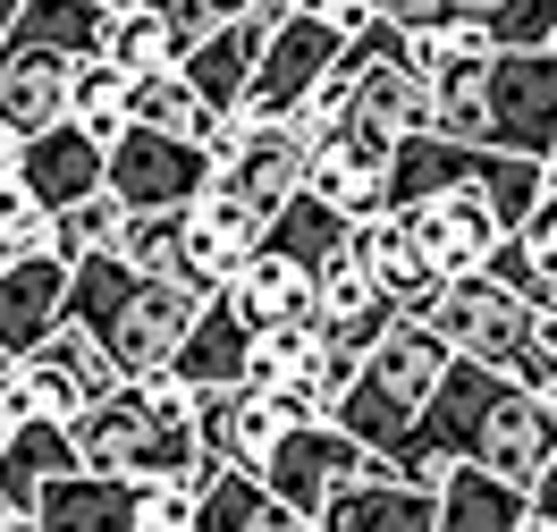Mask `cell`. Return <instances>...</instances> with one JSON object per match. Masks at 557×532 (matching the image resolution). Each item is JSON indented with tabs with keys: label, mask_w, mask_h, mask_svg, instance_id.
<instances>
[{
	"label": "cell",
	"mask_w": 557,
	"mask_h": 532,
	"mask_svg": "<svg viewBox=\"0 0 557 532\" xmlns=\"http://www.w3.org/2000/svg\"><path fill=\"white\" fill-rule=\"evenodd\" d=\"M406 228H414V246L431 253V271L440 280H490V262L507 253V220H498V203H490L482 186H448V195H431V203H414V212H397Z\"/></svg>",
	"instance_id": "obj_10"
},
{
	"label": "cell",
	"mask_w": 557,
	"mask_h": 532,
	"mask_svg": "<svg viewBox=\"0 0 557 532\" xmlns=\"http://www.w3.org/2000/svg\"><path fill=\"white\" fill-rule=\"evenodd\" d=\"M211 186H220V161H211L203 144L152 136V127H127V136L110 144V195L136 220H186Z\"/></svg>",
	"instance_id": "obj_6"
},
{
	"label": "cell",
	"mask_w": 557,
	"mask_h": 532,
	"mask_svg": "<svg viewBox=\"0 0 557 532\" xmlns=\"http://www.w3.org/2000/svg\"><path fill=\"white\" fill-rule=\"evenodd\" d=\"M69 119L110 152V144L136 127V85L110 69V60H85V69H76V110H69Z\"/></svg>",
	"instance_id": "obj_30"
},
{
	"label": "cell",
	"mask_w": 557,
	"mask_h": 532,
	"mask_svg": "<svg viewBox=\"0 0 557 532\" xmlns=\"http://www.w3.org/2000/svg\"><path fill=\"white\" fill-rule=\"evenodd\" d=\"M271 246L287 253V262H305L313 280H330V271H347V262H355L363 228H355L347 212H330L313 186H305V195H296V203H287V212L271 220Z\"/></svg>",
	"instance_id": "obj_24"
},
{
	"label": "cell",
	"mask_w": 557,
	"mask_h": 532,
	"mask_svg": "<svg viewBox=\"0 0 557 532\" xmlns=\"http://www.w3.org/2000/svg\"><path fill=\"white\" fill-rule=\"evenodd\" d=\"M136 127L177 136V144H203L211 136V110H203V94L170 69V76H152V85H136Z\"/></svg>",
	"instance_id": "obj_31"
},
{
	"label": "cell",
	"mask_w": 557,
	"mask_h": 532,
	"mask_svg": "<svg viewBox=\"0 0 557 532\" xmlns=\"http://www.w3.org/2000/svg\"><path fill=\"white\" fill-rule=\"evenodd\" d=\"M355 262H363L372 296H381L388 313H406V321H431V313H440V296H448V280L431 271V253L414 246L406 220H372L363 246H355Z\"/></svg>",
	"instance_id": "obj_16"
},
{
	"label": "cell",
	"mask_w": 557,
	"mask_h": 532,
	"mask_svg": "<svg viewBox=\"0 0 557 532\" xmlns=\"http://www.w3.org/2000/svg\"><path fill=\"white\" fill-rule=\"evenodd\" d=\"M532 532H557V524H532Z\"/></svg>",
	"instance_id": "obj_39"
},
{
	"label": "cell",
	"mask_w": 557,
	"mask_h": 532,
	"mask_svg": "<svg viewBox=\"0 0 557 532\" xmlns=\"http://www.w3.org/2000/svg\"><path fill=\"white\" fill-rule=\"evenodd\" d=\"M262 253H271V212L245 203L237 186H211L186 212V287L195 296H228Z\"/></svg>",
	"instance_id": "obj_8"
},
{
	"label": "cell",
	"mask_w": 557,
	"mask_h": 532,
	"mask_svg": "<svg viewBox=\"0 0 557 532\" xmlns=\"http://www.w3.org/2000/svg\"><path fill=\"white\" fill-rule=\"evenodd\" d=\"M448 372H456V347L431 330V321H406V330H397V338L363 363L355 397L338 406V431H347V440H363L381 465H397V448H406V440H414V423L431 415V397L448 389Z\"/></svg>",
	"instance_id": "obj_4"
},
{
	"label": "cell",
	"mask_w": 557,
	"mask_h": 532,
	"mask_svg": "<svg viewBox=\"0 0 557 532\" xmlns=\"http://www.w3.org/2000/svg\"><path fill=\"white\" fill-rule=\"evenodd\" d=\"M465 26L490 51H557V0H465Z\"/></svg>",
	"instance_id": "obj_28"
},
{
	"label": "cell",
	"mask_w": 557,
	"mask_h": 532,
	"mask_svg": "<svg viewBox=\"0 0 557 532\" xmlns=\"http://www.w3.org/2000/svg\"><path fill=\"white\" fill-rule=\"evenodd\" d=\"M144 491L136 482H110V473H69L51 482L35 507V532H136Z\"/></svg>",
	"instance_id": "obj_22"
},
{
	"label": "cell",
	"mask_w": 557,
	"mask_h": 532,
	"mask_svg": "<svg viewBox=\"0 0 557 532\" xmlns=\"http://www.w3.org/2000/svg\"><path fill=\"white\" fill-rule=\"evenodd\" d=\"M203 532H313V516H296V507H278L253 473H203Z\"/></svg>",
	"instance_id": "obj_26"
},
{
	"label": "cell",
	"mask_w": 557,
	"mask_h": 532,
	"mask_svg": "<svg viewBox=\"0 0 557 532\" xmlns=\"http://www.w3.org/2000/svg\"><path fill=\"white\" fill-rule=\"evenodd\" d=\"M253 347H262V338L245 330V313L228 305V296H211L203 321H195V338L177 347L170 372H177L195 397H228V389H245V381H253Z\"/></svg>",
	"instance_id": "obj_18"
},
{
	"label": "cell",
	"mask_w": 557,
	"mask_h": 532,
	"mask_svg": "<svg viewBox=\"0 0 557 532\" xmlns=\"http://www.w3.org/2000/svg\"><path fill=\"white\" fill-rule=\"evenodd\" d=\"M136 532H203V498L195 491H144Z\"/></svg>",
	"instance_id": "obj_33"
},
{
	"label": "cell",
	"mask_w": 557,
	"mask_h": 532,
	"mask_svg": "<svg viewBox=\"0 0 557 532\" xmlns=\"http://www.w3.org/2000/svg\"><path fill=\"white\" fill-rule=\"evenodd\" d=\"M76 457H85V473L136 482V491H203V473H211L203 397L186 389L177 372L136 381L127 397H110L102 415L76 423Z\"/></svg>",
	"instance_id": "obj_1"
},
{
	"label": "cell",
	"mask_w": 557,
	"mask_h": 532,
	"mask_svg": "<svg viewBox=\"0 0 557 532\" xmlns=\"http://www.w3.org/2000/svg\"><path fill=\"white\" fill-rule=\"evenodd\" d=\"M9 161H17V136H9V127H0V170H9Z\"/></svg>",
	"instance_id": "obj_37"
},
{
	"label": "cell",
	"mask_w": 557,
	"mask_h": 532,
	"mask_svg": "<svg viewBox=\"0 0 557 532\" xmlns=\"http://www.w3.org/2000/svg\"><path fill=\"white\" fill-rule=\"evenodd\" d=\"M35 423H51V415H42V397H35V381H26V372H9V381H0V431L17 440V431H35Z\"/></svg>",
	"instance_id": "obj_34"
},
{
	"label": "cell",
	"mask_w": 557,
	"mask_h": 532,
	"mask_svg": "<svg viewBox=\"0 0 557 532\" xmlns=\"http://www.w3.org/2000/svg\"><path fill=\"white\" fill-rule=\"evenodd\" d=\"M17 177L35 186V203H42L51 220H69L76 203L110 195V152L69 119V127H51L42 144H17Z\"/></svg>",
	"instance_id": "obj_14"
},
{
	"label": "cell",
	"mask_w": 557,
	"mask_h": 532,
	"mask_svg": "<svg viewBox=\"0 0 557 532\" xmlns=\"http://www.w3.org/2000/svg\"><path fill=\"white\" fill-rule=\"evenodd\" d=\"M102 60L127 76V85H152V76L177 69V35H170V17H161V0H119Z\"/></svg>",
	"instance_id": "obj_27"
},
{
	"label": "cell",
	"mask_w": 557,
	"mask_h": 532,
	"mask_svg": "<svg viewBox=\"0 0 557 532\" xmlns=\"http://www.w3.org/2000/svg\"><path fill=\"white\" fill-rule=\"evenodd\" d=\"M17 372H26V381H35V397H42V415H51V423H85V415H102L110 397H127L136 389V381H127V372H119V363H110L102 347H94V338H85V330H60V338H51V347L35 355V363H17Z\"/></svg>",
	"instance_id": "obj_13"
},
{
	"label": "cell",
	"mask_w": 557,
	"mask_h": 532,
	"mask_svg": "<svg viewBox=\"0 0 557 532\" xmlns=\"http://www.w3.org/2000/svg\"><path fill=\"white\" fill-rule=\"evenodd\" d=\"M372 17L381 9H287V26L271 35V60L253 76V102L245 119H262V127H296V119H313L321 85L338 76L355 35H372Z\"/></svg>",
	"instance_id": "obj_5"
},
{
	"label": "cell",
	"mask_w": 557,
	"mask_h": 532,
	"mask_svg": "<svg viewBox=\"0 0 557 532\" xmlns=\"http://www.w3.org/2000/svg\"><path fill=\"white\" fill-rule=\"evenodd\" d=\"M330 423L313 397H278V389H228V397H203V448L220 473H253L262 482V465L271 448H287L296 431Z\"/></svg>",
	"instance_id": "obj_7"
},
{
	"label": "cell",
	"mask_w": 557,
	"mask_h": 532,
	"mask_svg": "<svg viewBox=\"0 0 557 532\" xmlns=\"http://www.w3.org/2000/svg\"><path fill=\"white\" fill-rule=\"evenodd\" d=\"M203 305L211 296H195V287H177V280H144V271L119 262V253H85L76 280H69V321L127 372V381H161L177 363V347L195 338Z\"/></svg>",
	"instance_id": "obj_2"
},
{
	"label": "cell",
	"mask_w": 557,
	"mask_h": 532,
	"mask_svg": "<svg viewBox=\"0 0 557 532\" xmlns=\"http://www.w3.org/2000/svg\"><path fill=\"white\" fill-rule=\"evenodd\" d=\"M532 516H541V524H557V482H541V491H532Z\"/></svg>",
	"instance_id": "obj_35"
},
{
	"label": "cell",
	"mask_w": 557,
	"mask_h": 532,
	"mask_svg": "<svg viewBox=\"0 0 557 532\" xmlns=\"http://www.w3.org/2000/svg\"><path fill=\"white\" fill-rule=\"evenodd\" d=\"M549 186H557V161H549Z\"/></svg>",
	"instance_id": "obj_40"
},
{
	"label": "cell",
	"mask_w": 557,
	"mask_h": 532,
	"mask_svg": "<svg viewBox=\"0 0 557 532\" xmlns=\"http://www.w3.org/2000/svg\"><path fill=\"white\" fill-rule=\"evenodd\" d=\"M76 69H85V60L51 51V42L9 35V42H0V127H9L17 144H42L51 127H69V110H76Z\"/></svg>",
	"instance_id": "obj_12"
},
{
	"label": "cell",
	"mask_w": 557,
	"mask_h": 532,
	"mask_svg": "<svg viewBox=\"0 0 557 532\" xmlns=\"http://www.w3.org/2000/svg\"><path fill=\"white\" fill-rule=\"evenodd\" d=\"M9 372H17V355H9V347H0V381H9Z\"/></svg>",
	"instance_id": "obj_38"
},
{
	"label": "cell",
	"mask_w": 557,
	"mask_h": 532,
	"mask_svg": "<svg viewBox=\"0 0 557 532\" xmlns=\"http://www.w3.org/2000/svg\"><path fill=\"white\" fill-rule=\"evenodd\" d=\"M431 330H440V338L456 347V363H490V372H516L523 347L541 338V313H532L523 296H507L498 280H456L448 296H440Z\"/></svg>",
	"instance_id": "obj_11"
},
{
	"label": "cell",
	"mask_w": 557,
	"mask_h": 532,
	"mask_svg": "<svg viewBox=\"0 0 557 532\" xmlns=\"http://www.w3.org/2000/svg\"><path fill=\"white\" fill-rule=\"evenodd\" d=\"M69 473H85V457H76V431H69V423L17 431V440L0 448V507H9V524L35 532L42 491H51V482H69Z\"/></svg>",
	"instance_id": "obj_19"
},
{
	"label": "cell",
	"mask_w": 557,
	"mask_h": 532,
	"mask_svg": "<svg viewBox=\"0 0 557 532\" xmlns=\"http://www.w3.org/2000/svg\"><path fill=\"white\" fill-rule=\"evenodd\" d=\"M69 262L60 253H35V262H17L9 280H0V347L17 355V363H35L60 330H69Z\"/></svg>",
	"instance_id": "obj_15"
},
{
	"label": "cell",
	"mask_w": 557,
	"mask_h": 532,
	"mask_svg": "<svg viewBox=\"0 0 557 532\" xmlns=\"http://www.w3.org/2000/svg\"><path fill=\"white\" fill-rule=\"evenodd\" d=\"M490 280L507 296H523L532 313H557V186H549V203L507 237V253L490 262Z\"/></svg>",
	"instance_id": "obj_25"
},
{
	"label": "cell",
	"mask_w": 557,
	"mask_h": 532,
	"mask_svg": "<svg viewBox=\"0 0 557 532\" xmlns=\"http://www.w3.org/2000/svg\"><path fill=\"white\" fill-rule=\"evenodd\" d=\"M17 17H26V0H0V42L17 35Z\"/></svg>",
	"instance_id": "obj_36"
},
{
	"label": "cell",
	"mask_w": 557,
	"mask_h": 532,
	"mask_svg": "<svg viewBox=\"0 0 557 532\" xmlns=\"http://www.w3.org/2000/svg\"><path fill=\"white\" fill-rule=\"evenodd\" d=\"M440 136L498 161H557V51H490L440 94Z\"/></svg>",
	"instance_id": "obj_3"
},
{
	"label": "cell",
	"mask_w": 557,
	"mask_h": 532,
	"mask_svg": "<svg viewBox=\"0 0 557 532\" xmlns=\"http://www.w3.org/2000/svg\"><path fill=\"white\" fill-rule=\"evenodd\" d=\"M321 363H330V338L321 330H271L253 347V381L245 389H278V397H313Z\"/></svg>",
	"instance_id": "obj_29"
},
{
	"label": "cell",
	"mask_w": 557,
	"mask_h": 532,
	"mask_svg": "<svg viewBox=\"0 0 557 532\" xmlns=\"http://www.w3.org/2000/svg\"><path fill=\"white\" fill-rule=\"evenodd\" d=\"M372 473H388L363 440H347L338 423H313V431H296L287 448H271V465H262V491L278 498V507H296V516H313L321 524V507L338 491H355V482H372Z\"/></svg>",
	"instance_id": "obj_9"
},
{
	"label": "cell",
	"mask_w": 557,
	"mask_h": 532,
	"mask_svg": "<svg viewBox=\"0 0 557 532\" xmlns=\"http://www.w3.org/2000/svg\"><path fill=\"white\" fill-rule=\"evenodd\" d=\"M313 532H440V491H422V482H406L388 465V473H372V482L330 498Z\"/></svg>",
	"instance_id": "obj_20"
},
{
	"label": "cell",
	"mask_w": 557,
	"mask_h": 532,
	"mask_svg": "<svg viewBox=\"0 0 557 532\" xmlns=\"http://www.w3.org/2000/svg\"><path fill=\"white\" fill-rule=\"evenodd\" d=\"M119 262L144 271V280H177V287H186V220H127Z\"/></svg>",
	"instance_id": "obj_32"
},
{
	"label": "cell",
	"mask_w": 557,
	"mask_h": 532,
	"mask_svg": "<svg viewBox=\"0 0 557 532\" xmlns=\"http://www.w3.org/2000/svg\"><path fill=\"white\" fill-rule=\"evenodd\" d=\"M532 491L516 482H498L482 465H456L448 482H440V532H532Z\"/></svg>",
	"instance_id": "obj_23"
},
{
	"label": "cell",
	"mask_w": 557,
	"mask_h": 532,
	"mask_svg": "<svg viewBox=\"0 0 557 532\" xmlns=\"http://www.w3.org/2000/svg\"><path fill=\"white\" fill-rule=\"evenodd\" d=\"M228 305L245 313V330H253V338H271V330H313V313H321V280L305 271V262H287V253L271 246L237 287H228Z\"/></svg>",
	"instance_id": "obj_21"
},
{
	"label": "cell",
	"mask_w": 557,
	"mask_h": 532,
	"mask_svg": "<svg viewBox=\"0 0 557 532\" xmlns=\"http://www.w3.org/2000/svg\"><path fill=\"white\" fill-rule=\"evenodd\" d=\"M0 448H9V431H0Z\"/></svg>",
	"instance_id": "obj_41"
},
{
	"label": "cell",
	"mask_w": 557,
	"mask_h": 532,
	"mask_svg": "<svg viewBox=\"0 0 557 532\" xmlns=\"http://www.w3.org/2000/svg\"><path fill=\"white\" fill-rule=\"evenodd\" d=\"M220 186H237L245 203H262V212L278 220L313 186V144H305V127H262V119H253V136L237 144V161L220 170Z\"/></svg>",
	"instance_id": "obj_17"
}]
</instances>
